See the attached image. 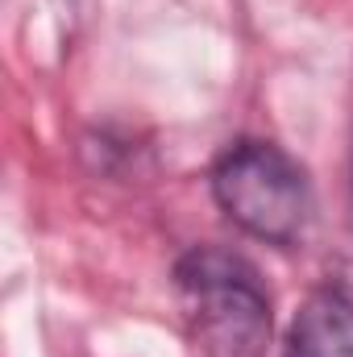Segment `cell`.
I'll use <instances>...</instances> for the list:
<instances>
[{
  "label": "cell",
  "instance_id": "3957f363",
  "mask_svg": "<svg viewBox=\"0 0 353 357\" xmlns=\"http://www.w3.org/2000/svg\"><path fill=\"white\" fill-rule=\"evenodd\" d=\"M283 357H353V282H320L291 320Z\"/></svg>",
  "mask_w": 353,
  "mask_h": 357
},
{
  "label": "cell",
  "instance_id": "6da1fadb",
  "mask_svg": "<svg viewBox=\"0 0 353 357\" xmlns=\"http://www.w3.org/2000/svg\"><path fill=\"white\" fill-rule=\"evenodd\" d=\"M187 333L204 357H262L274 333L270 291L241 254L195 245L175 262Z\"/></svg>",
  "mask_w": 353,
  "mask_h": 357
},
{
  "label": "cell",
  "instance_id": "7a4b0ae2",
  "mask_svg": "<svg viewBox=\"0 0 353 357\" xmlns=\"http://www.w3.org/2000/svg\"><path fill=\"white\" fill-rule=\"evenodd\" d=\"M208 187L216 208L241 233L278 250L303 241V229L312 220V183L308 171L278 142L266 137L229 142L208 171Z\"/></svg>",
  "mask_w": 353,
  "mask_h": 357
}]
</instances>
